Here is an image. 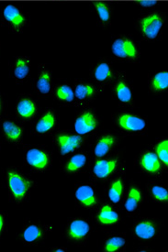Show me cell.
<instances>
[{
    "instance_id": "8d00e7d4",
    "label": "cell",
    "mask_w": 168,
    "mask_h": 252,
    "mask_svg": "<svg viewBox=\"0 0 168 252\" xmlns=\"http://www.w3.org/2000/svg\"><path fill=\"white\" fill-rule=\"evenodd\" d=\"M50 251L54 252H67V249L64 247H54V248H51Z\"/></svg>"
},
{
    "instance_id": "8fae6325",
    "label": "cell",
    "mask_w": 168,
    "mask_h": 252,
    "mask_svg": "<svg viewBox=\"0 0 168 252\" xmlns=\"http://www.w3.org/2000/svg\"><path fill=\"white\" fill-rule=\"evenodd\" d=\"M93 221L101 230H112L120 226L123 221L122 214L118 207L104 201L95 208Z\"/></svg>"
},
{
    "instance_id": "e575fe53",
    "label": "cell",
    "mask_w": 168,
    "mask_h": 252,
    "mask_svg": "<svg viewBox=\"0 0 168 252\" xmlns=\"http://www.w3.org/2000/svg\"><path fill=\"white\" fill-rule=\"evenodd\" d=\"M156 1L154 0H142L140 2V5L142 7H152L156 5Z\"/></svg>"
},
{
    "instance_id": "7c38bea8",
    "label": "cell",
    "mask_w": 168,
    "mask_h": 252,
    "mask_svg": "<svg viewBox=\"0 0 168 252\" xmlns=\"http://www.w3.org/2000/svg\"><path fill=\"white\" fill-rule=\"evenodd\" d=\"M102 120L94 108H84L76 114L74 121V131L84 137L95 136L101 131Z\"/></svg>"
},
{
    "instance_id": "9a60e30c",
    "label": "cell",
    "mask_w": 168,
    "mask_h": 252,
    "mask_svg": "<svg viewBox=\"0 0 168 252\" xmlns=\"http://www.w3.org/2000/svg\"><path fill=\"white\" fill-rule=\"evenodd\" d=\"M145 192L141 183L131 181L126 186L121 209L128 218H134L140 211L144 203Z\"/></svg>"
},
{
    "instance_id": "4dcf8cb0",
    "label": "cell",
    "mask_w": 168,
    "mask_h": 252,
    "mask_svg": "<svg viewBox=\"0 0 168 252\" xmlns=\"http://www.w3.org/2000/svg\"><path fill=\"white\" fill-rule=\"evenodd\" d=\"M150 87L154 92L162 93L168 88V73L167 71L155 73L150 81Z\"/></svg>"
},
{
    "instance_id": "83f0119b",
    "label": "cell",
    "mask_w": 168,
    "mask_h": 252,
    "mask_svg": "<svg viewBox=\"0 0 168 252\" xmlns=\"http://www.w3.org/2000/svg\"><path fill=\"white\" fill-rule=\"evenodd\" d=\"M113 76H114V73H113L112 66L110 65L109 63L105 61L99 63L93 70L94 79L101 84L108 83L113 78Z\"/></svg>"
},
{
    "instance_id": "5bb4252c",
    "label": "cell",
    "mask_w": 168,
    "mask_h": 252,
    "mask_svg": "<svg viewBox=\"0 0 168 252\" xmlns=\"http://www.w3.org/2000/svg\"><path fill=\"white\" fill-rule=\"evenodd\" d=\"M74 202L82 209H95L100 201V191L97 182H78L74 187Z\"/></svg>"
},
{
    "instance_id": "2e32d148",
    "label": "cell",
    "mask_w": 168,
    "mask_h": 252,
    "mask_svg": "<svg viewBox=\"0 0 168 252\" xmlns=\"http://www.w3.org/2000/svg\"><path fill=\"white\" fill-rule=\"evenodd\" d=\"M121 143V136L116 131L107 130L97 136L92 144L91 156L93 159H100L117 153Z\"/></svg>"
},
{
    "instance_id": "74e56055",
    "label": "cell",
    "mask_w": 168,
    "mask_h": 252,
    "mask_svg": "<svg viewBox=\"0 0 168 252\" xmlns=\"http://www.w3.org/2000/svg\"><path fill=\"white\" fill-rule=\"evenodd\" d=\"M1 149H2V140H1V138H0V153H1Z\"/></svg>"
},
{
    "instance_id": "e0dca14e",
    "label": "cell",
    "mask_w": 168,
    "mask_h": 252,
    "mask_svg": "<svg viewBox=\"0 0 168 252\" xmlns=\"http://www.w3.org/2000/svg\"><path fill=\"white\" fill-rule=\"evenodd\" d=\"M91 164V154L87 151H76L65 157L62 172L67 176H75L87 173Z\"/></svg>"
},
{
    "instance_id": "603a6c76",
    "label": "cell",
    "mask_w": 168,
    "mask_h": 252,
    "mask_svg": "<svg viewBox=\"0 0 168 252\" xmlns=\"http://www.w3.org/2000/svg\"><path fill=\"white\" fill-rule=\"evenodd\" d=\"M128 246V239L123 233H112L106 237L102 243V251L105 252H122Z\"/></svg>"
},
{
    "instance_id": "44dd1931",
    "label": "cell",
    "mask_w": 168,
    "mask_h": 252,
    "mask_svg": "<svg viewBox=\"0 0 168 252\" xmlns=\"http://www.w3.org/2000/svg\"><path fill=\"white\" fill-rule=\"evenodd\" d=\"M143 189L146 196L154 203L160 206H168V184L159 180V178H155V180L148 181Z\"/></svg>"
},
{
    "instance_id": "7402d4cb",
    "label": "cell",
    "mask_w": 168,
    "mask_h": 252,
    "mask_svg": "<svg viewBox=\"0 0 168 252\" xmlns=\"http://www.w3.org/2000/svg\"><path fill=\"white\" fill-rule=\"evenodd\" d=\"M163 25L164 20L159 14H150L141 20V32L149 40H155L160 33Z\"/></svg>"
},
{
    "instance_id": "836d02e7",
    "label": "cell",
    "mask_w": 168,
    "mask_h": 252,
    "mask_svg": "<svg viewBox=\"0 0 168 252\" xmlns=\"http://www.w3.org/2000/svg\"><path fill=\"white\" fill-rule=\"evenodd\" d=\"M95 9L99 15V18L101 21L107 22L110 19V11L108 6L103 2H97L95 4Z\"/></svg>"
},
{
    "instance_id": "8992f818",
    "label": "cell",
    "mask_w": 168,
    "mask_h": 252,
    "mask_svg": "<svg viewBox=\"0 0 168 252\" xmlns=\"http://www.w3.org/2000/svg\"><path fill=\"white\" fill-rule=\"evenodd\" d=\"M134 165L139 173L153 178H161L168 173V169L162 164L153 146L145 147L138 153Z\"/></svg>"
},
{
    "instance_id": "d4e9b609",
    "label": "cell",
    "mask_w": 168,
    "mask_h": 252,
    "mask_svg": "<svg viewBox=\"0 0 168 252\" xmlns=\"http://www.w3.org/2000/svg\"><path fill=\"white\" fill-rule=\"evenodd\" d=\"M35 90L41 96H47L52 92V73L45 68L40 70L35 80Z\"/></svg>"
},
{
    "instance_id": "6da1fadb",
    "label": "cell",
    "mask_w": 168,
    "mask_h": 252,
    "mask_svg": "<svg viewBox=\"0 0 168 252\" xmlns=\"http://www.w3.org/2000/svg\"><path fill=\"white\" fill-rule=\"evenodd\" d=\"M36 186L34 177L21 166H7L3 170V186L14 206H23L30 202Z\"/></svg>"
},
{
    "instance_id": "ffe728a7",
    "label": "cell",
    "mask_w": 168,
    "mask_h": 252,
    "mask_svg": "<svg viewBox=\"0 0 168 252\" xmlns=\"http://www.w3.org/2000/svg\"><path fill=\"white\" fill-rule=\"evenodd\" d=\"M37 102L30 95H21L16 103L15 117L23 123L32 122L38 115Z\"/></svg>"
},
{
    "instance_id": "4fadbf2b",
    "label": "cell",
    "mask_w": 168,
    "mask_h": 252,
    "mask_svg": "<svg viewBox=\"0 0 168 252\" xmlns=\"http://www.w3.org/2000/svg\"><path fill=\"white\" fill-rule=\"evenodd\" d=\"M86 137L81 136L74 130L62 129L53 135V142L56 152L61 157H66L71 153L80 150L86 143Z\"/></svg>"
},
{
    "instance_id": "ba28073f",
    "label": "cell",
    "mask_w": 168,
    "mask_h": 252,
    "mask_svg": "<svg viewBox=\"0 0 168 252\" xmlns=\"http://www.w3.org/2000/svg\"><path fill=\"white\" fill-rule=\"evenodd\" d=\"M1 139L16 148L24 147L26 128L24 123L15 116H2L0 118Z\"/></svg>"
},
{
    "instance_id": "f546056e",
    "label": "cell",
    "mask_w": 168,
    "mask_h": 252,
    "mask_svg": "<svg viewBox=\"0 0 168 252\" xmlns=\"http://www.w3.org/2000/svg\"><path fill=\"white\" fill-rule=\"evenodd\" d=\"M54 95L56 99L65 105H72L75 102L74 89L67 84H62L56 87Z\"/></svg>"
},
{
    "instance_id": "d6986e66",
    "label": "cell",
    "mask_w": 168,
    "mask_h": 252,
    "mask_svg": "<svg viewBox=\"0 0 168 252\" xmlns=\"http://www.w3.org/2000/svg\"><path fill=\"white\" fill-rule=\"evenodd\" d=\"M111 52L121 60L134 61L139 57V50L134 41L126 37L118 38L111 44Z\"/></svg>"
},
{
    "instance_id": "52a82bcc",
    "label": "cell",
    "mask_w": 168,
    "mask_h": 252,
    "mask_svg": "<svg viewBox=\"0 0 168 252\" xmlns=\"http://www.w3.org/2000/svg\"><path fill=\"white\" fill-rule=\"evenodd\" d=\"M93 227L88 219L74 217L68 219L65 226V239L68 243L76 247L86 245L91 237Z\"/></svg>"
},
{
    "instance_id": "4316f807",
    "label": "cell",
    "mask_w": 168,
    "mask_h": 252,
    "mask_svg": "<svg viewBox=\"0 0 168 252\" xmlns=\"http://www.w3.org/2000/svg\"><path fill=\"white\" fill-rule=\"evenodd\" d=\"M74 93L75 101L80 104H84L94 98L98 92L93 85L81 82L74 87Z\"/></svg>"
},
{
    "instance_id": "3957f363",
    "label": "cell",
    "mask_w": 168,
    "mask_h": 252,
    "mask_svg": "<svg viewBox=\"0 0 168 252\" xmlns=\"http://www.w3.org/2000/svg\"><path fill=\"white\" fill-rule=\"evenodd\" d=\"M22 159L32 173H45L52 169L54 154L44 144H30L23 148Z\"/></svg>"
},
{
    "instance_id": "7a4b0ae2",
    "label": "cell",
    "mask_w": 168,
    "mask_h": 252,
    "mask_svg": "<svg viewBox=\"0 0 168 252\" xmlns=\"http://www.w3.org/2000/svg\"><path fill=\"white\" fill-rule=\"evenodd\" d=\"M115 131L122 137H144L148 134V120L140 114L122 111L112 118Z\"/></svg>"
},
{
    "instance_id": "277c9868",
    "label": "cell",
    "mask_w": 168,
    "mask_h": 252,
    "mask_svg": "<svg viewBox=\"0 0 168 252\" xmlns=\"http://www.w3.org/2000/svg\"><path fill=\"white\" fill-rule=\"evenodd\" d=\"M125 169V161L121 154L118 153H112L100 159H94V161L91 162L89 167L90 176L97 183L107 182L116 173Z\"/></svg>"
},
{
    "instance_id": "30bf717a",
    "label": "cell",
    "mask_w": 168,
    "mask_h": 252,
    "mask_svg": "<svg viewBox=\"0 0 168 252\" xmlns=\"http://www.w3.org/2000/svg\"><path fill=\"white\" fill-rule=\"evenodd\" d=\"M162 229L161 220L155 218H140L132 225L131 235L140 243H149L161 235Z\"/></svg>"
},
{
    "instance_id": "5b68a950",
    "label": "cell",
    "mask_w": 168,
    "mask_h": 252,
    "mask_svg": "<svg viewBox=\"0 0 168 252\" xmlns=\"http://www.w3.org/2000/svg\"><path fill=\"white\" fill-rule=\"evenodd\" d=\"M52 232L51 225L40 220L26 219L18 233V239L23 245L36 247L43 244Z\"/></svg>"
},
{
    "instance_id": "ac0fdd59",
    "label": "cell",
    "mask_w": 168,
    "mask_h": 252,
    "mask_svg": "<svg viewBox=\"0 0 168 252\" xmlns=\"http://www.w3.org/2000/svg\"><path fill=\"white\" fill-rule=\"evenodd\" d=\"M126 169L116 173L112 177L105 182V201L121 208L122 201L124 198L125 190L127 186V181L125 178Z\"/></svg>"
},
{
    "instance_id": "d6a6232c",
    "label": "cell",
    "mask_w": 168,
    "mask_h": 252,
    "mask_svg": "<svg viewBox=\"0 0 168 252\" xmlns=\"http://www.w3.org/2000/svg\"><path fill=\"white\" fill-rule=\"evenodd\" d=\"M9 223V215L7 210L0 209V241L7 235Z\"/></svg>"
},
{
    "instance_id": "9c48e42d",
    "label": "cell",
    "mask_w": 168,
    "mask_h": 252,
    "mask_svg": "<svg viewBox=\"0 0 168 252\" xmlns=\"http://www.w3.org/2000/svg\"><path fill=\"white\" fill-rule=\"evenodd\" d=\"M60 115L54 108H46L42 110L32 121L31 132L33 136L38 138H46L53 136L59 129Z\"/></svg>"
},
{
    "instance_id": "f1b7e54d",
    "label": "cell",
    "mask_w": 168,
    "mask_h": 252,
    "mask_svg": "<svg viewBox=\"0 0 168 252\" xmlns=\"http://www.w3.org/2000/svg\"><path fill=\"white\" fill-rule=\"evenodd\" d=\"M3 16L12 26L19 28L25 23V17L20 9L14 5H7L3 10Z\"/></svg>"
},
{
    "instance_id": "1f68e13d",
    "label": "cell",
    "mask_w": 168,
    "mask_h": 252,
    "mask_svg": "<svg viewBox=\"0 0 168 252\" xmlns=\"http://www.w3.org/2000/svg\"><path fill=\"white\" fill-rule=\"evenodd\" d=\"M153 149L157 157L160 159L162 164L168 169V137H162L157 139Z\"/></svg>"
},
{
    "instance_id": "d590c367",
    "label": "cell",
    "mask_w": 168,
    "mask_h": 252,
    "mask_svg": "<svg viewBox=\"0 0 168 252\" xmlns=\"http://www.w3.org/2000/svg\"><path fill=\"white\" fill-rule=\"evenodd\" d=\"M4 111H5V105H4V100H3V97H2V95H1V94H0V118L3 116Z\"/></svg>"
},
{
    "instance_id": "484cf974",
    "label": "cell",
    "mask_w": 168,
    "mask_h": 252,
    "mask_svg": "<svg viewBox=\"0 0 168 252\" xmlns=\"http://www.w3.org/2000/svg\"><path fill=\"white\" fill-rule=\"evenodd\" d=\"M31 73V60L25 57H18L14 61L12 66V75L14 79L19 82L26 80Z\"/></svg>"
},
{
    "instance_id": "cb8c5ba5",
    "label": "cell",
    "mask_w": 168,
    "mask_h": 252,
    "mask_svg": "<svg viewBox=\"0 0 168 252\" xmlns=\"http://www.w3.org/2000/svg\"><path fill=\"white\" fill-rule=\"evenodd\" d=\"M114 96L121 106H128L134 103V92L131 86L124 79H119L115 84Z\"/></svg>"
}]
</instances>
